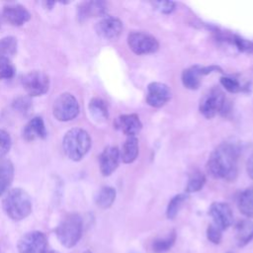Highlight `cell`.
<instances>
[{"label":"cell","mask_w":253,"mask_h":253,"mask_svg":"<svg viewBox=\"0 0 253 253\" xmlns=\"http://www.w3.org/2000/svg\"><path fill=\"white\" fill-rule=\"evenodd\" d=\"M80 112L77 99L70 93L60 94L53 102L52 115L59 122H69L75 119Z\"/></svg>","instance_id":"obj_5"},{"label":"cell","mask_w":253,"mask_h":253,"mask_svg":"<svg viewBox=\"0 0 253 253\" xmlns=\"http://www.w3.org/2000/svg\"><path fill=\"white\" fill-rule=\"evenodd\" d=\"M231 40V42L236 45V47L240 51L248 52V53H253V42L249 40H245L239 36H231L229 38Z\"/></svg>","instance_id":"obj_31"},{"label":"cell","mask_w":253,"mask_h":253,"mask_svg":"<svg viewBox=\"0 0 253 253\" xmlns=\"http://www.w3.org/2000/svg\"><path fill=\"white\" fill-rule=\"evenodd\" d=\"M47 136V131L43 120L41 117L31 119L23 129V137L27 141L36 139H44Z\"/></svg>","instance_id":"obj_17"},{"label":"cell","mask_w":253,"mask_h":253,"mask_svg":"<svg viewBox=\"0 0 253 253\" xmlns=\"http://www.w3.org/2000/svg\"><path fill=\"white\" fill-rule=\"evenodd\" d=\"M89 113L97 123H105L109 119V110L107 103L101 98H93L89 102Z\"/></svg>","instance_id":"obj_21"},{"label":"cell","mask_w":253,"mask_h":253,"mask_svg":"<svg viewBox=\"0 0 253 253\" xmlns=\"http://www.w3.org/2000/svg\"><path fill=\"white\" fill-rule=\"evenodd\" d=\"M228 253H231V252H228Z\"/></svg>","instance_id":"obj_41"},{"label":"cell","mask_w":253,"mask_h":253,"mask_svg":"<svg viewBox=\"0 0 253 253\" xmlns=\"http://www.w3.org/2000/svg\"><path fill=\"white\" fill-rule=\"evenodd\" d=\"M55 3L56 2H54V1H44V2H42V5L45 9H51L55 5Z\"/></svg>","instance_id":"obj_37"},{"label":"cell","mask_w":253,"mask_h":253,"mask_svg":"<svg viewBox=\"0 0 253 253\" xmlns=\"http://www.w3.org/2000/svg\"><path fill=\"white\" fill-rule=\"evenodd\" d=\"M172 97L171 89L161 82H151L147 86L146 103L153 108H161L167 104Z\"/></svg>","instance_id":"obj_11"},{"label":"cell","mask_w":253,"mask_h":253,"mask_svg":"<svg viewBox=\"0 0 253 253\" xmlns=\"http://www.w3.org/2000/svg\"><path fill=\"white\" fill-rule=\"evenodd\" d=\"M176 238H177L176 231L172 230L165 237L157 238V239L153 240V242L151 244V249H152L153 253H166L175 244Z\"/></svg>","instance_id":"obj_25"},{"label":"cell","mask_w":253,"mask_h":253,"mask_svg":"<svg viewBox=\"0 0 253 253\" xmlns=\"http://www.w3.org/2000/svg\"><path fill=\"white\" fill-rule=\"evenodd\" d=\"M246 170L248 175L250 176L251 179H253V154L249 157V159L247 160V164H246Z\"/></svg>","instance_id":"obj_36"},{"label":"cell","mask_w":253,"mask_h":253,"mask_svg":"<svg viewBox=\"0 0 253 253\" xmlns=\"http://www.w3.org/2000/svg\"><path fill=\"white\" fill-rule=\"evenodd\" d=\"M83 253H93L92 251H90V250H86V251H84Z\"/></svg>","instance_id":"obj_39"},{"label":"cell","mask_w":253,"mask_h":253,"mask_svg":"<svg viewBox=\"0 0 253 253\" xmlns=\"http://www.w3.org/2000/svg\"><path fill=\"white\" fill-rule=\"evenodd\" d=\"M47 247V238L42 231L34 230L25 233L18 241L19 253H44Z\"/></svg>","instance_id":"obj_9"},{"label":"cell","mask_w":253,"mask_h":253,"mask_svg":"<svg viewBox=\"0 0 253 253\" xmlns=\"http://www.w3.org/2000/svg\"><path fill=\"white\" fill-rule=\"evenodd\" d=\"M225 106L224 93L217 87L209 90L201 99L199 110L207 119L213 118L217 113L223 111Z\"/></svg>","instance_id":"obj_6"},{"label":"cell","mask_w":253,"mask_h":253,"mask_svg":"<svg viewBox=\"0 0 253 253\" xmlns=\"http://www.w3.org/2000/svg\"><path fill=\"white\" fill-rule=\"evenodd\" d=\"M2 207L11 219L18 221L26 218L32 212V200L24 189L14 188L5 195Z\"/></svg>","instance_id":"obj_2"},{"label":"cell","mask_w":253,"mask_h":253,"mask_svg":"<svg viewBox=\"0 0 253 253\" xmlns=\"http://www.w3.org/2000/svg\"><path fill=\"white\" fill-rule=\"evenodd\" d=\"M18 42L15 37L8 36L0 39V57L9 58L17 52Z\"/></svg>","instance_id":"obj_26"},{"label":"cell","mask_w":253,"mask_h":253,"mask_svg":"<svg viewBox=\"0 0 253 253\" xmlns=\"http://www.w3.org/2000/svg\"><path fill=\"white\" fill-rule=\"evenodd\" d=\"M107 10V3L104 1H85L77 6L76 15L79 22H84L90 18L105 15Z\"/></svg>","instance_id":"obj_15"},{"label":"cell","mask_w":253,"mask_h":253,"mask_svg":"<svg viewBox=\"0 0 253 253\" xmlns=\"http://www.w3.org/2000/svg\"><path fill=\"white\" fill-rule=\"evenodd\" d=\"M22 85L30 97H38L45 94L49 89V77L46 73L34 70L26 73L21 78Z\"/></svg>","instance_id":"obj_7"},{"label":"cell","mask_w":253,"mask_h":253,"mask_svg":"<svg viewBox=\"0 0 253 253\" xmlns=\"http://www.w3.org/2000/svg\"><path fill=\"white\" fill-rule=\"evenodd\" d=\"M2 18L10 25L20 27L29 22L32 18V15L25 6L13 3L3 7Z\"/></svg>","instance_id":"obj_13"},{"label":"cell","mask_w":253,"mask_h":253,"mask_svg":"<svg viewBox=\"0 0 253 253\" xmlns=\"http://www.w3.org/2000/svg\"><path fill=\"white\" fill-rule=\"evenodd\" d=\"M96 34L103 40L115 41L123 32V23L115 17H105L95 26Z\"/></svg>","instance_id":"obj_12"},{"label":"cell","mask_w":253,"mask_h":253,"mask_svg":"<svg viewBox=\"0 0 253 253\" xmlns=\"http://www.w3.org/2000/svg\"><path fill=\"white\" fill-rule=\"evenodd\" d=\"M13 109L18 112L19 114L23 116H28L32 109H33V104L30 96H19L16 99H14L12 103Z\"/></svg>","instance_id":"obj_29"},{"label":"cell","mask_w":253,"mask_h":253,"mask_svg":"<svg viewBox=\"0 0 253 253\" xmlns=\"http://www.w3.org/2000/svg\"><path fill=\"white\" fill-rule=\"evenodd\" d=\"M114 125L116 128L120 129L127 136H135L142 128V124L135 114L122 115L117 118Z\"/></svg>","instance_id":"obj_16"},{"label":"cell","mask_w":253,"mask_h":253,"mask_svg":"<svg viewBox=\"0 0 253 253\" xmlns=\"http://www.w3.org/2000/svg\"><path fill=\"white\" fill-rule=\"evenodd\" d=\"M237 207L243 215L253 217V187L247 188L240 193L237 199Z\"/></svg>","instance_id":"obj_23"},{"label":"cell","mask_w":253,"mask_h":253,"mask_svg":"<svg viewBox=\"0 0 253 253\" xmlns=\"http://www.w3.org/2000/svg\"><path fill=\"white\" fill-rule=\"evenodd\" d=\"M14 165L9 159H0V197L10 188L14 179Z\"/></svg>","instance_id":"obj_20"},{"label":"cell","mask_w":253,"mask_h":253,"mask_svg":"<svg viewBox=\"0 0 253 253\" xmlns=\"http://www.w3.org/2000/svg\"><path fill=\"white\" fill-rule=\"evenodd\" d=\"M253 239V221L239 220L235 225V240L238 247L246 246Z\"/></svg>","instance_id":"obj_19"},{"label":"cell","mask_w":253,"mask_h":253,"mask_svg":"<svg viewBox=\"0 0 253 253\" xmlns=\"http://www.w3.org/2000/svg\"><path fill=\"white\" fill-rule=\"evenodd\" d=\"M16 68L9 58L0 57V79H11L15 76Z\"/></svg>","instance_id":"obj_30"},{"label":"cell","mask_w":253,"mask_h":253,"mask_svg":"<svg viewBox=\"0 0 253 253\" xmlns=\"http://www.w3.org/2000/svg\"><path fill=\"white\" fill-rule=\"evenodd\" d=\"M44 253H57V252H55V251H47V250H46Z\"/></svg>","instance_id":"obj_38"},{"label":"cell","mask_w":253,"mask_h":253,"mask_svg":"<svg viewBox=\"0 0 253 253\" xmlns=\"http://www.w3.org/2000/svg\"><path fill=\"white\" fill-rule=\"evenodd\" d=\"M83 233V220L78 213H68L55 228V235L66 248L74 247L81 239Z\"/></svg>","instance_id":"obj_4"},{"label":"cell","mask_w":253,"mask_h":253,"mask_svg":"<svg viewBox=\"0 0 253 253\" xmlns=\"http://www.w3.org/2000/svg\"><path fill=\"white\" fill-rule=\"evenodd\" d=\"M204 66L193 65L183 70L182 72V83L190 90H197L201 85V78L204 76Z\"/></svg>","instance_id":"obj_18"},{"label":"cell","mask_w":253,"mask_h":253,"mask_svg":"<svg viewBox=\"0 0 253 253\" xmlns=\"http://www.w3.org/2000/svg\"><path fill=\"white\" fill-rule=\"evenodd\" d=\"M12 146V138L8 131L0 129V159L4 157Z\"/></svg>","instance_id":"obj_33"},{"label":"cell","mask_w":253,"mask_h":253,"mask_svg":"<svg viewBox=\"0 0 253 253\" xmlns=\"http://www.w3.org/2000/svg\"><path fill=\"white\" fill-rule=\"evenodd\" d=\"M127 44L129 48L138 55L149 54L157 51L159 43L157 40L143 32H132L127 36Z\"/></svg>","instance_id":"obj_8"},{"label":"cell","mask_w":253,"mask_h":253,"mask_svg":"<svg viewBox=\"0 0 253 253\" xmlns=\"http://www.w3.org/2000/svg\"><path fill=\"white\" fill-rule=\"evenodd\" d=\"M152 6L162 14H170L175 9V2L172 1H154Z\"/></svg>","instance_id":"obj_35"},{"label":"cell","mask_w":253,"mask_h":253,"mask_svg":"<svg viewBox=\"0 0 253 253\" xmlns=\"http://www.w3.org/2000/svg\"><path fill=\"white\" fill-rule=\"evenodd\" d=\"M207 238L210 242L213 244H219L222 239L221 230L217 226H215L213 223L209 224L207 228Z\"/></svg>","instance_id":"obj_34"},{"label":"cell","mask_w":253,"mask_h":253,"mask_svg":"<svg viewBox=\"0 0 253 253\" xmlns=\"http://www.w3.org/2000/svg\"><path fill=\"white\" fill-rule=\"evenodd\" d=\"M91 144L90 134L80 127L69 129L62 139L63 151L72 161H80L88 153Z\"/></svg>","instance_id":"obj_3"},{"label":"cell","mask_w":253,"mask_h":253,"mask_svg":"<svg viewBox=\"0 0 253 253\" xmlns=\"http://www.w3.org/2000/svg\"><path fill=\"white\" fill-rule=\"evenodd\" d=\"M1 25H2V20H1V16H0V28H1Z\"/></svg>","instance_id":"obj_40"},{"label":"cell","mask_w":253,"mask_h":253,"mask_svg":"<svg viewBox=\"0 0 253 253\" xmlns=\"http://www.w3.org/2000/svg\"><path fill=\"white\" fill-rule=\"evenodd\" d=\"M239 148L233 142L220 143L210 155L206 168L214 179L234 181L238 172Z\"/></svg>","instance_id":"obj_1"},{"label":"cell","mask_w":253,"mask_h":253,"mask_svg":"<svg viewBox=\"0 0 253 253\" xmlns=\"http://www.w3.org/2000/svg\"><path fill=\"white\" fill-rule=\"evenodd\" d=\"M188 200V195L187 194H178L176 196H174L166 209V216L169 219H173L176 217V215L178 214L180 209L182 208L183 204Z\"/></svg>","instance_id":"obj_27"},{"label":"cell","mask_w":253,"mask_h":253,"mask_svg":"<svg viewBox=\"0 0 253 253\" xmlns=\"http://www.w3.org/2000/svg\"><path fill=\"white\" fill-rule=\"evenodd\" d=\"M209 214L213 224L221 231L227 229L233 223L232 210L228 204L222 202H214L209 209Z\"/></svg>","instance_id":"obj_10"},{"label":"cell","mask_w":253,"mask_h":253,"mask_svg":"<svg viewBox=\"0 0 253 253\" xmlns=\"http://www.w3.org/2000/svg\"><path fill=\"white\" fill-rule=\"evenodd\" d=\"M117 192L115 188L110 186L102 187L95 195V203L101 209H109L116 200Z\"/></svg>","instance_id":"obj_24"},{"label":"cell","mask_w":253,"mask_h":253,"mask_svg":"<svg viewBox=\"0 0 253 253\" xmlns=\"http://www.w3.org/2000/svg\"><path fill=\"white\" fill-rule=\"evenodd\" d=\"M206 183V177L205 175L199 171L195 170L193 173H191L188 183L186 186V193H196L199 192Z\"/></svg>","instance_id":"obj_28"},{"label":"cell","mask_w":253,"mask_h":253,"mask_svg":"<svg viewBox=\"0 0 253 253\" xmlns=\"http://www.w3.org/2000/svg\"><path fill=\"white\" fill-rule=\"evenodd\" d=\"M120 150L117 146H107L99 156V168L103 176H110L119 166Z\"/></svg>","instance_id":"obj_14"},{"label":"cell","mask_w":253,"mask_h":253,"mask_svg":"<svg viewBox=\"0 0 253 253\" xmlns=\"http://www.w3.org/2000/svg\"><path fill=\"white\" fill-rule=\"evenodd\" d=\"M121 158L124 163H132L138 155V140L135 136H127L123 144Z\"/></svg>","instance_id":"obj_22"},{"label":"cell","mask_w":253,"mask_h":253,"mask_svg":"<svg viewBox=\"0 0 253 253\" xmlns=\"http://www.w3.org/2000/svg\"><path fill=\"white\" fill-rule=\"evenodd\" d=\"M221 85L230 93H237L242 91L243 86L236 78H232L229 76H223L220 78Z\"/></svg>","instance_id":"obj_32"}]
</instances>
